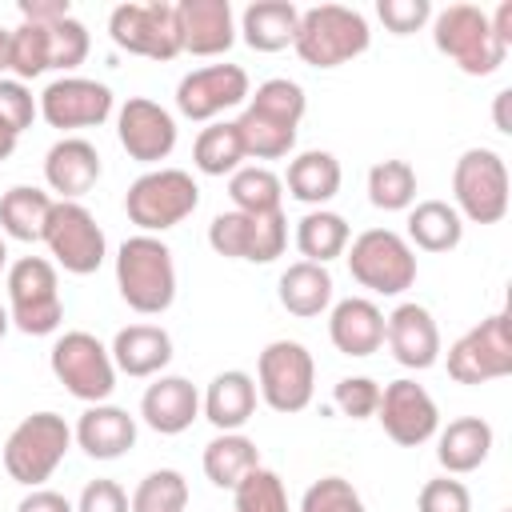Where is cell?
Here are the masks:
<instances>
[{
  "label": "cell",
  "mask_w": 512,
  "mask_h": 512,
  "mask_svg": "<svg viewBox=\"0 0 512 512\" xmlns=\"http://www.w3.org/2000/svg\"><path fill=\"white\" fill-rule=\"evenodd\" d=\"M304 88L296 80H264L256 92H248L244 112L232 120L244 144V156L252 160H284L296 148V132L304 120Z\"/></svg>",
  "instance_id": "cell-1"
},
{
  "label": "cell",
  "mask_w": 512,
  "mask_h": 512,
  "mask_svg": "<svg viewBox=\"0 0 512 512\" xmlns=\"http://www.w3.org/2000/svg\"><path fill=\"white\" fill-rule=\"evenodd\" d=\"M116 288L124 304L140 316H160L176 300V264L172 248L160 236L136 232L116 252Z\"/></svg>",
  "instance_id": "cell-2"
},
{
  "label": "cell",
  "mask_w": 512,
  "mask_h": 512,
  "mask_svg": "<svg viewBox=\"0 0 512 512\" xmlns=\"http://www.w3.org/2000/svg\"><path fill=\"white\" fill-rule=\"evenodd\" d=\"M368 44H372L368 20L356 8H344V4L304 8L300 24H296V40H292L296 56L308 68H340V64L364 56Z\"/></svg>",
  "instance_id": "cell-3"
},
{
  "label": "cell",
  "mask_w": 512,
  "mask_h": 512,
  "mask_svg": "<svg viewBox=\"0 0 512 512\" xmlns=\"http://www.w3.org/2000/svg\"><path fill=\"white\" fill-rule=\"evenodd\" d=\"M432 44L444 52L464 76H492L508 48L496 40L488 12L476 4H448L432 16Z\"/></svg>",
  "instance_id": "cell-4"
},
{
  "label": "cell",
  "mask_w": 512,
  "mask_h": 512,
  "mask_svg": "<svg viewBox=\"0 0 512 512\" xmlns=\"http://www.w3.org/2000/svg\"><path fill=\"white\" fill-rule=\"evenodd\" d=\"M68 448H72L68 420L56 412H32L4 440V472L24 488H40L60 468Z\"/></svg>",
  "instance_id": "cell-5"
},
{
  "label": "cell",
  "mask_w": 512,
  "mask_h": 512,
  "mask_svg": "<svg viewBox=\"0 0 512 512\" xmlns=\"http://www.w3.org/2000/svg\"><path fill=\"white\" fill-rule=\"evenodd\" d=\"M196 204H200V184L184 168H152L136 176L124 196L128 220L148 236L176 228L196 212Z\"/></svg>",
  "instance_id": "cell-6"
},
{
  "label": "cell",
  "mask_w": 512,
  "mask_h": 512,
  "mask_svg": "<svg viewBox=\"0 0 512 512\" xmlns=\"http://www.w3.org/2000/svg\"><path fill=\"white\" fill-rule=\"evenodd\" d=\"M8 320L24 336H48L64 320V300H60V276L56 264L44 256H20L8 272Z\"/></svg>",
  "instance_id": "cell-7"
},
{
  "label": "cell",
  "mask_w": 512,
  "mask_h": 512,
  "mask_svg": "<svg viewBox=\"0 0 512 512\" xmlns=\"http://www.w3.org/2000/svg\"><path fill=\"white\" fill-rule=\"evenodd\" d=\"M348 272L376 296H400L416 284V248L392 228H368L348 248Z\"/></svg>",
  "instance_id": "cell-8"
},
{
  "label": "cell",
  "mask_w": 512,
  "mask_h": 512,
  "mask_svg": "<svg viewBox=\"0 0 512 512\" xmlns=\"http://www.w3.org/2000/svg\"><path fill=\"white\" fill-rule=\"evenodd\" d=\"M452 208L468 224H500L508 216V168L492 148L460 152L452 168Z\"/></svg>",
  "instance_id": "cell-9"
},
{
  "label": "cell",
  "mask_w": 512,
  "mask_h": 512,
  "mask_svg": "<svg viewBox=\"0 0 512 512\" xmlns=\"http://www.w3.org/2000/svg\"><path fill=\"white\" fill-rule=\"evenodd\" d=\"M256 392L280 416L304 412L316 392L312 352L300 340H272L256 360Z\"/></svg>",
  "instance_id": "cell-10"
},
{
  "label": "cell",
  "mask_w": 512,
  "mask_h": 512,
  "mask_svg": "<svg viewBox=\"0 0 512 512\" xmlns=\"http://www.w3.org/2000/svg\"><path fill=\"white\" fill-rule=\"evenodd\" d=\"M52 376L64 384L68 396L84 400V404H104L116 388V364L112 352L92 336V332H64L52 352H48Z\"/></svg>",
  "instance_id": "cell-11"
},
{
  "label": "cell",
  "mask_w": 512,
  "mask_h": 512,
  "mask_svg": "<svg viewBox=\"0 0 512 512\" xmlns=\"http://www.w3.org/2000/svg\"><path fill=\"white\" fill-rule=\"evenodd\" d=\"M208 244L224 260H248V264H272L288 248V220L284 212H220L208 224Z\"/></svg>",
  "instance_id": "cell-12"
},
{
  "label": "cell",
  "mask_w": 512,
  "mask_h": 512,
  "mask_svg": "<svg viewBox=\"0 0 512 512\" xmlns=\"http://www.w3.org/2000/svg\"><path fill=\"white\" fill-rule=\"evenodd\" d=\"M44 244L56 256V264L72 276H92L108 256L104 228L96 224V216L80 200H56L52 204V216L44 224Z\"/></svg>",
  "instance_id": "cell-13"
},
{
  "label": "cell",
  "mask_w": 512,
  "mask_h": 512,
  "mask_svg": "<svg viewBox=\"0 0 512 512\" xmlns=\"http://www.w3.org/2000/svg\"><path fill=\"white\" fill-rule=\"evenodd\" d=\"M108 36L116 48L148 60H172L180 56V28H176V4L148 0V4H120L108 16Z\"/></svg>",
  "instance_id": "cell-14"
},
{
  "label": "cell",
  "mask_w": 512,
  "mask_h": 512,
  "mask_svg": "<svg viewBox=\"0 0 512 512\" xmlns=\"http://www.w3.org/2000/svg\"><path fill=\"white\" fill-rule=\"evenodd\" d=\"M448 376L456 384H488L512 376V332L504 312H492L448 348Z\"/></svg>",
  "instance_id": "cell-15"
},
{
  "label": "cell",
  "mask_w": 512,
  "mask_h": 512,
  "mask_svg": "<svg viewBox=\"0 0 512 512\" xmlns=\"http://www.w3.org/2000/svg\"><path fill=\"white\" fill-rule=\"evenodd\" d=\"M376 420H380L384 436L396 440L400 448L428 444L440 432V408L428 396V388L416 380H392L388 388H380Z\"/></svg>",
  "instance_id": "cell-16"
},
{
  "label": "cell",
  "mask_w": 512,
  "mask_h": 512,
  "mask_svg": "<svg viewBox=\"0 0 512 512\" xmlns=\"http://www.w3.org/2000/svg\"><path fill=\"white\" fill-rule=\"evenodd\" d=\"M248 72L240 64H204L176 84V108L188 120H216L220 112L248 100Z\"/></svg>",
  "instance_id": "cell-17"
},
{
  "label": "cell",
  "mask_w": 512,
  "mask_h": 512,
  "mask_svg": "<svg viewBox=\"0 0 512 512\" xmlns=\"http://www.w3.org/2000/svg\"><path fill=\"white\" fill-rule=\"evenodd\" d=\"M40 116L48 128H96L112 116V88L88 76H60L40 92Z\"/></svg>",
  "instance_id": "cell-18"
},
{
  "label": "cell",
  "mask_w": 512,
  "mask_h": 512,
  "mask_svg": "<svg viewBox=\"0 0 512 512\" xmlns=\"http://www.w3.org/2000/svg\"><path fill=\"white\" fill-rule=\"evenodd\" d=\"M116 140L120 148L140 164H160L176 148V120L168 108H160L148 96H128L116 116Z\"/></svg>",
  "instance_id": "cell-19"
},
{
  "label": "cell",
  "mask_w": 512,
  "mask_h": 512,
  "mask_svg": "<svg viewBox=\"0 0 512 512\" xmlns=\"http://www.w3.org/2000/svg\"><path fill=\"white\" fill-rule=\"evenodd\" d=\"M180 52L224 56L236 44V16L228 0H180L176 4Z\"/></svg>",
  "instance_id": "cell-20"
},
{
  "label": "cell",
  "mask_w": 512,
  "mask_h": 512,
  "mask_svg": "<svg viewBox=\"0 0 512 512\" xmlns=\"http://www.w3.org/2000/svg\"><path fill=\"white\" fill-rule=\"evenodd\" d=\"M384 340H388L396 364H404V368L424 372L440 360V328L424 304H412V300L396 304L384 316Z\"/></svg>",
  "instance_id": "cell-21"
},
{
  "label": "cell",
  "mask_w": 512,
  "mask_h": 512,
  "mask_svg": "<svg viewBox=\"0 0 512 512\" xmlns=\"http://www.w3.org/2000/svg\"><path fill=\"white\" fill-rule=\"evenodd\" d=\"M100 152H96V144L92 140H84V136H64V140H56L52 148H48V156H44V180H48V188L60 196V200H80V196H88L92 188H96V180H100Z\"/></svg>",
  "instance_id": "cell-22"
},
{
  "label": "cell",
  "mask_w": 512,
  "mask_h": 512,
  "mask_svg": "<svg viewBox=\"0 0 512 512\" xmlns=\"http://www.w3.org/2000/svg\"><path fill=\"white\" fill-rule=\"evenodd\" d=\"M140 416L160 436H180L200 416V392L184 376H156L140 396Z\"/></svg>",
  "instance_id": "cell-23"
},
{
  "label": "cell",
  "mask_w": 512,
  "mask_h": 512,
  "mask_svg": "<svg viewBox=\"0 0 512 512\" xmlns=\"http://www.w3.org/2000/svg\"><path fill=\"white\" fill-rule=\"evenodd\" d=\"M328 340L336 352L364 360V356L380 352V344H384V312L368 296H348V300L332 304Z\"/></svg>",
  "instance_id": "cell-24"
},
{
  "label": "cell",
  "mask_w": 512,
  "mask_h": 512,
  "mask_svg": "<svg viewBox=\"0 0 512 512\" xmlns=\"http://www.w3.org/2000/svg\"><path fill=\"white\" fill-rule=\"evenodd\" d=\"M72 440L92 460H120L136 444V416L116 404H88L72 428Z\"/></svg>",
  "instance_id": "cell-25"
},
{
  "label": "cell",
  "mask_w": 512,
  "mask_h": 512,
  "mask_svg": "<svg viewBox=\"0 0 512 512\" xmlns=\"http://www.w3.org/2000/svg\"><path fill=\"white\" fill-rule=\"evenodd\" d=\"M256 396H260L256 380L240 368H228V372L212 376L208 392L200 396V412L216 432H240L256 412Z\"/></svg>",
  "instance_id": "cell-26"
},
{
  "label": "cell",
  "mask_w": 512,
  "mask_h": 512,
  "mask_svg": "<svg viewBox=\"0 0 512 512\" xmlns=\"http://www.w3.org/2000/svg\"><path fill=\"white\" fill-rule=\"evenodd\" d=\"M108 352H112L116 372L144 380V376H156V372L168 368V360H172V336L160 324H128V328H120L112 336V348Z\"/></svg>",
  "instance_id": "cell-27"
},
{
  "label": "cell",
  "mask_w": 512,
  "mask_h": 512,
  "mask_svg": "<svg viewBox=\"0 0 512 512\" xmlns=\"http://www.w3.org/2000/svg\"><path fill=\"white\" fill-rule=\"evenodd\" d=\"M492 424L480 420V416H456L448 420V428H440L436 436V460L448 476H464V472H476L488 452H492Z\"/></svg>",
  "instance_id": "cell-28"
},
{
  "label": "cell",
  "mask_w": 512,
  "mask_h": 512,
  "mask_svg": "<svg viewBox=\"0 0 512 512\" xmlns=\"http://www.w3.org/2000/svg\"><path fill=\"white\" fill-rule=\"evenodd\" d=\"M300 8L292 0H252L240 16V36L252 52H280L296 40Z\"/></svg>",
  "instance_id": "cell-29"
},
{
  "label": "cell",
  "mask_w": 512,
  "mask_h": 512,
  "mask_svg": "<svg viewBox=\"0 0 512 512\" xmlns=\"http://www.w3.org/2000/svg\"><path fill=\"white\" fill-rule=\"evenodd\" d=\"M340 160L324 148H308L300 152L296 160H288V176H284V188L292 200L300 204H312V208H324L336 192H340Z\"/></svg>",
  "instance_id": "cell-30"
},
{
  "label": "cell",
  "mask_w": 512,
  "mask_h": 512,
  "mask_svg": "<svg viewBox=\"0 0 512 512\" xmlns=\"http://www.w3.org/2000/svg\"><path fill=\"white\" fill-rule=\"evenodd\" d=\"M276 296H280L284 312H292L300 320H312V316H320L332 304V272L324 264L296 260V264H288L280 272Z\"/></svg>",
  "instance_id": "cell-31"
},
{
  "label": "cell",
  "mask_w": 512,
  "mask_h": 512,
  "mask_svg": "<svg viewBox=\"0 0 512 512\" xmlns=\"http://www.w3.org/2000/svg\"><path fill=\"white\" fill-rule=\"evenodd\" d=\"M52 196L36 184H16L0 196V232L12 236V240H24V244H36L44 240V224L52 216Z\"/></svg>",
  "instance_id": "cell-32"
},
{
  "label": "cell",
  "mask_w": 512,
  "mask_h": 512,
  "mask_svg": "<svg viewBox=\"0 0 512 512\" xmlns=\"http://www.w3.org/2000/svg\"><path fill=\"white\" fill-rule=\"evenodd\" d=\"M464 240V220L448 200H420L408 212V244L420 252H452Z\"/></svg>",
  "instance_id": "cell-33"
},
{
  "label": "cell",
  "mask_w": 512,
  "mask_h": 512,
  "mask_svg": "<svg viewBox=\"0 0 512 512\" xmlns=\"http://www.w3.org/2000/svg\"><path fill=\"white\" fill-rule=\"evenodd\" d=\"M252 468H260V448L244 432H220L204 444V476L216 488H236Z\"/></svg>",
  "instance_id": "cell-34"
},
{
  "label": "cell",
  "mask_w": 512,
  "mask_h": 512,
  "mask_svg": "<svg viewBox=\"0 0 512 512\" xmlns=\"http://www.w3.org/2000/svg\"><path fill=\"white\" fill-rule=\"evenodd\" d=\"M348 236H352L348 220L340 212H328V208H312V212H304L296 220V248H300V256L312 260V264H324V268H328V260L348 252Z\"/></svg>",
  "instance_id": "cell-35"
},
{
  "label": "cell",
  "mask_w": 512,
  "mask_h": 512,
  "mask_svg": "<svg viewBox=\"0 0 512 512\" xmlns=\"http://www.w3.org/2000/svg\"><path fill=\"white\" fill-rule=\"evenodd\" d=\"M244 156V144H240V132L232 120H212L208 128H200L196 144H192V164L204 172V176H232L240 168Z\"/></svg>",
  "instance_id": "cell-36"
},
{
  "label": "cell",
  "mask_w": 512,
  "mask_h": 512,
  "mask_svg": "<svg viewBox=\"0 0 512 512\" xmlns=\"http://www.w3.org/2000/svg\"><path fill=\"white\" fill-rule=\"evenodd\" d=\"M228 196H232V208L236 212H280V196H284V180L264 168V164H248V168H236L228 176Z\"/></svg>",
  "instance_id": "cell-37"
},
{
  "label": "cell",
  "mask_w": 512,
  "mask_h": 512,
  "mask_svg": "<svg viewBox=\"0 0 512 512\" xmlns=\"http://www.w3.org/2000/svg\"><path fill=\"white\" fill-rule=\"evenodd\" d=\"M368 200L380 212H404L416 200V168L408 160H380L368 168Z\"/></svg>",
  "instance_id": "cell-38"
},
{
  "label": "cell",
  "mask_w": 512,
  "mask_h": 512,
  "mask_svg": "<svg viewBox=\"0 0 512 512\" xmlns=\"http://www.w3.org/2000/svg\"><path fill=\"white\" fill-rule=\"evenodd\" d=\"M52 68V52H48V28L40 24H28L20 20L12 28V40H8V72L12 80H36L40 72Z\"/></svg>",
  "instance_id": "cell-39"
},
{
  "label": "cell",
  "mask_w": 512,
  "mask_h": 512,
  "mask_svg": "<svg viewBox=\"0 0 512 512\" xmlns=\"http://www.w3.org/2000/svg\"><path fill=\"white\" fill-rule=\"evenodd\" d=\"M132 512H184L188 508V480L176 468L148 472L132 492Z\"/></svg>",
  "instance_id": "cell-40"
},
{
  "label": "cell",
  "mask_w": 512,
  "mask_h": 512,
  "mask_svg": "<svg viewBox=\"0 0 512 512\" xmlns=\"http://www.w3.org/2000/svg\"><path fill=\"white\" fill-rule=\"evenodd\" d=\"M232 512H288V492L284 480L272 468H252L236 488H232Z\"/></svg>",
  "instance_id": "cell-41"
},
{
  "label": "cell",
  "mask_w": 512,
  "mask_h": 512,
  "mask_svg": "<svg viewBox=\"0 0 512 512\" xmlns=\"http://www.w3.org/2000/svg\"><path fill=\"white\" fill-rule=\"evenodd\" d=\"M300 512H368V508L344 476H320L316 484L304 488Z\"/></svg>",
  "instance_id": "cell-42"
},
{
  "label": "cell",
  "mask_w": 512,
  "mask_h": 512,
  "mask_svg": "<svg viewBox=\"0 0 512 512\" xmlns=\"http://www.w3.org/2000/svg\"><path fill=\"white\" fill-rule=\"evenodd\" d=\"M88 28L76 20V16H64V20H56L52 28H48V52H52V68H60V72H72V68H80L84 64V56H88Z\"/></svg>",
  "instance_id": "cell-43"
},
{
  "label": "cell",
  "mask_w": 512,
  "mask_h": 512,
  "mask_svg": "<svg viewBox=\"0 0 512 512\" xmlns=\"http://www.w3.org/2000/svg\"><path fill=\"white\" fill-rule=\"evenodd\" d=\"M332 404H336L348 420H368V416H376L380 384H376L372 376H344V380H336V388H332Z\"/></svg>",
  "instance_id": "cell-44"
},
{
  "label": "cell",
  "mask_w": 512,
  "mask_h": 512,
  "mask_svg": "<svg viewBox=\"0 0 512 512\" xmlns=\"http://www.w3.org/2000/svg\"><path fill=\"white\" fill-rule=\"evenodd\" d=\"M416 512H472V492L456 476H436L420 488Z\"/></svg>",
  "instance_id": "cell-45"
},
{
  "label": "cell",
  "mask_w": 512,
  "mask_h": 512,
  "mask_svg": "<svg viewBox=\"0 0 512 512\" xmlns=\"http://www.w3.org/2000/svg\"><path fill=\"white\" fill-rule=\"evenodd\" d=\"M36 112H40V100L28 92V84L0 76V124H8L20 136L24 128H32Z\"/></svg>",
  "instance_id": "cell-46"
},
{
  "label": "cell",
  "mask_w": 512,
  "mask_h": 512,
  "mask_svg": "<svg viewBox=\"0 0 512 512\" xmlns=\"http://www.w3.org/2000/svg\"><path fill=\"white\" fill-rule=\"evenodd\" d=\"M376 16L384 20V28L392 36H408V32H420L432 20V4L428 0H380Z\"/></svg>",
  "instance_id": "cell-47"
},
{
  "label": "cell",
  "mask_w": 512,
  "mask_h": 512,
  "mask_svg": "<svg viewBox=\"0 0 512 512\" xmlns=\"http://www.w3.org/2000/svg\"><path fill=\"white\" fill-rule=\"evenodd\" d=\"M76 512H132V504L116 480H88L76 500Z\"/></svg>",
  "instance_id": "cell-48"
},
{
  "label": "cell",
  "mask_w": 512,
  "mask_h": 512,
  "mask_svg": "<svg viewBox=\"0 0 512 512\" xmlns=\"http://www.w3.org/2000/svg\"><path fill=\"white\" fill-rule=\"evenodd\" d=\"M20 16H24L28 24L52 28L56 20L72 16V8H68V0H20Z\"/></svg>",
  "instance_id": "cell-49"
},
{
  "label": "cell",
  "mask_w": 512,
  "mask_h": 512,
  "mask_svg": "<svg viewBox=\"0 0 512 512\" xmlns=\"http://www.w3.org/2000/svg\"><path fill=\"white\" fill-rule=\"evenodd\" d=\"M16 512H76V504H72L68 496L52 492V488H32V492L16 504Z\"/></svg>",
  "instance_id": "cell-50"
},
{
  "label": "cell",
  "mask_w": 512,
  "mask_h": 512,
  "mask_svg": "<svg viewBox=\"0 0 512 512\" xmlns=\"http://www.w3.org/2000/svg\"><path fill=\"white\" fill-rule=\"evenodd\" d=\"M508 96H512L508 88L496 92V128H500V132H512V124H508Z\"/></svg>",
  "instance_id": "cell-51"
},
{
  "label": "cell",
  "mask_w": 512,
  "mask_h": 512,
  "mask_svg": "<svg viewBox=\"0 0 512 512\" xmlns=\"http://www.w3.org/2000/svg\"><path fill=\"white\" fill-rule=\"evenodd\" d=\"M16 140H20V136H16L8 124H0V160H8V156L16 152Z\"/></svg>",
  "instance_id": "cell-52"
},
{
  "label": "cell",
  "mask_w": 512,
  "mask_h": 512,
  "mask_svg": "<svg viewBox=\"0 0 512 512\" xmlns=\"http://www.w3.org/2000/svg\"><path fill=\"white\" fill-rule=\"evenodd\" d=\"M8 40H12V32L0 28V72H8Z\"/></svg>",
  "instance_id": "cell-53"
},
{
  "label": "cell",
  "mask_w": 512,
  "mask_h": 512,
  "mask_svg": "<svg viewBox=\"0 0 512 512\" xmlns=\"http://www.w3.org/2000/svg\"><path fill=\"white\" fill-rule=\"evenodd\" d=\"M8 328H12V320H8V308H4V304H0V340H4V336H8Z\"/></svg>",
  "instance_id": "cell-54"
},
{
  "label": "cell",
  "mask_w": 512,
  "mask_h": 512,
  "mask_svg": "<svg viewBox=\"0 0 512 512\" xmlns=\"http://www.w3.org/2000/svg\"><path fill=\"white\" fill-rule=\"evenodd\" d=\"M0 272H8V244H4V236H0Z\"/></svg>",
  "instance_id": "cell-55"
},
{
  "label": "cell",
  "mask_w": 512,
  "mask_h": 512,
  "mask_svg": "<svg viewBox=\"0 0 512 512\" xmlns=\"http://www.w3.org/2000/svg\"><path fill=\"white\" fill-rule=\"evenodd\" d=\"M504 512H508V508H504Z\"/></svg>",
  "instance_id": "cell-56"
}]
</instances>
